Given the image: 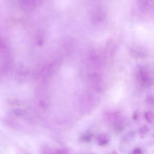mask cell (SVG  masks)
<instances>
[{
  "label": "cell",
  "mask_w": 154,
  "mask_h": 154,
  "mask_svg": "<svg viewBox=\"0 0 154 154\" xmlns=\"http://www.w3.org/2000/svg\"><path fill=\"white\" fill-rule=\"evenodd\" d=\"M125 128V125L123 121H119L115 123L114 127L115 134L119 135L122 133Z\"/></svg>",
  "instance_id": "obj_3"
},
{
  "label": "cell",
  "mask_w": 154,
  "mask_h": 154,
  "mask_svg": "<svg viewBox=\"0 0 154 154\" xmlns=\"http://www.w3.org/2000/svg\"><path fill=\"white\" fill-rule=\"evenodd\" d=\"M14 113L17 116H21L24 115L25 112L24 111L20 108H18L14 110Z\"/></svg>",
  "instance_id": "obj_10"
},
{
  "label": "cell",
  "mask_w": 154,
  "mask_h": 154,
  "mask_svg": "<svg viewBox=\"0 0 154 154\" xmlns=\"http://www.w3.org/2000/svg\"><path fill=\"white\" fill-rule=\"evenodd\" d=\"M149 129L146 126H143L139 129V133L141 138H144L149 132Z\"/></svg>",
  "instance_id": "obj_6"
},
{
  "label": "cell",
  "mask_w": 154,
  "mask_h": 154,
  "mask_svg": "<svg viewBox=\"0 0 154 154\" xmlns=\"http://www.w3.org/2000/svg\"><path fill=\"white\" fill-rule=\"evenodd\" d=\"M43 153L44 154H68L65 150L62 149H56L54 150L50 149H45Z\"/></svg>",
  "instance_id": "obj_5"
},
{
  "label": "cell",
  "mask_w": 154,
  "mask_h": 154,
  "mask_svg": "<svg viewBox=\"0 0 154 154\" xmlns=\"http://www.w3.org/2000/svg\"><path fill=\"white\" fill-rule=\"evenodd\" d=\"M94 134L90 132H88L83 134L80 138L79 140L82 142L89 143L93 140Z\"/></svg>",
  "instance_id": "obj_4"
},
{
  "label": "cell",
  "mask_w": 154,
  "mask_h": 154,
  "mask_svg": "<svg viewBox=\"0 0 154 154\" xmlns=\"http://www.w3.org/2000/svg\"></svg>",
  "instance_id": "obj_14"
},
{
  "label": "cell",
  "mask_w": 154,
  "mask_h": 154,
  "mask_svg": "<svg viewBox=\"0 0 154 154\" xmlns=\"http://www.w3.org/2000/svg\"><path fill=\"white\" fill-rule=\"evenodd\" d=\"M9 102L11 104L14 105L21 106L22 104L21 100L17 99H10Z\"/></svg>",
  "instance_id": "obj_8"
},
{
  "label": "cell",
  "mask_w": 154,
  "mask_h": 154,
  "mask_svg": "<svg viewBox=\"0 0 154 154\" xmlns=\"http://www.w3.org/2000/svg\"><path fill=\"white\" fill-rule=\"evenodd\" d=\"M133 117L135 120H137L138 117L137 113L136 112H135L133 114Z\"/></svg>",
  "instance_id": "obj_12"
},
{
  "label": "cell",
  "mask_w": 154,
  "mask_h": 154,
  "mask_svg": "<svg viewBox=\"0 0 154 154\" xmlns=\"http://www.w3.org/2000/svg\"><path fill=\"white\" fill-rule=\"evenodd\" d=\"M138 77L141 84L146 87L151 86L152 83V78L149 74L144 70H140L138 74Z\"/></svg>",
  "instance_id": "obj_1"
},
{
  "label": "cell",
  "mask_w": 154,
  "mask_h": 154,
  "mask_svg": "<svg viewBox=\"0 0 154 154\" xmlns=\"http://www.w3.org/2000/svg\"><path fill=\"white\" fill-rule=\"evenodd\" d=\"M110 154H118L116 151H113Z\"/></svg>",
  "instance_id": "obj_13"
},
{
  "label": "cell",
  "mask_w": 154,
  "mask_h": 154,
  "mask_svg": "<svg viewBox=\"0 0 154 154\" xmlns=\"http://www.w3.org/2000/svg\"><path fill=\"white\" fill-rule=\"evenodd\" d=\"M144 116L146 120L150 123H152L153 121V113L151 111H147L145 112Z\"/></svg>",
  "instance_id": "obj_7"
},
{
  "label": "cell",
  "mask_w": 154,
  "mask_h": 154,
  "mask_svg": "<svg viewBox=\"0 0 154 154\" xmlns=\"http://www.w3.org/2000/svg\"><path fill=\"white\" fill-rule=\"evenodd\" d=\"M144 152L142 148L139 147H136L129 154H143Z\"/></svg>",
  "instance_id": "obj_9"
},
{
  "label": "cell",
  "mask_w": 154,
  "mask_h": 154,
  "mask_svg": "<svg viewBox=\"0 0 154 154\" xmlns=\"http://www.w3.org/2000/svg\"><path fill=\"white\" fill-rule=\"evenodd\" d=\"M111 140L110 136L107 134L102 133L100 134L97 138L98 145L101 146H104L109 143Z\"/></svg>",
  "instance_id": "obj_2"
},
{
  "label": "cell",
  "mask_w": 154,
  "mask_h": 154,
  "mask_svg": "<svg viewBox=\"0 0 154 154\" xmlns=\"http://www.w3.org/2000/svg\"><path fill=\"white\" fill-rule=\"evenodd\" d=\"M147 101L149 103L153 104V98L152 96H149L147 99Z\"/></svg>",
  "instance_id": "obj_11"
}]
</instances>
